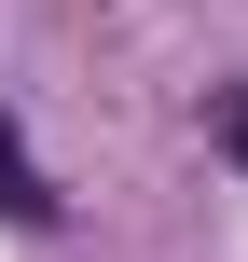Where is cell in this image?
Listing matches in <instances>:
<instances>
[{
    "label": "cell",
    "instance_id": "2",
    "mask_svg": "<svg viewBox=\"0 0 248 262\" xmlns=\"http://www.w3.org/2000/svg\"><path fill=\"white\" fill-rule=\"evenodd\" d=\"M221 138H235V152H248V97H221Z\"/></svg>",
    "mask_w": 248,
    "mask_h": 262
},
{
    "label": "cell",
    "instance_id": "1",
    "mask_svg": "<svg viewBox=\"0 0 248 262\" xmlns=\"http://www.w3.org/2000/svg\"><path fill=\"white\" fill-rule=\"evenodd\" d=\"M0 221H14V235H55V221H69L55 166H41V152H28V124H14V97H0Z\"/></svg>",
    "mask_w": 248,
    "mask_h": 262
}]
</instances>
